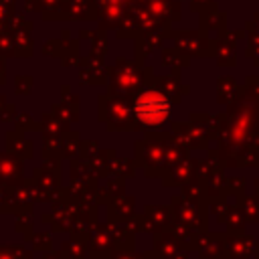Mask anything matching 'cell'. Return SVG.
<instances>
[{
  "label": "cell",
  "mask_w": 259,
  "mask_h": 259,
  "mask_svg": "<svg viewBox=\"0 0 259 259\" xmlns=\"http://www.w3.org/2000/svg\"><path fill=\"white\" fill-rule=\"evenodd\" d=\"M136 113L146 125H158L166 121L170 105L160 93H144L136 103Z\"/></svg>",
  "instance_id": "1"
}]
</instances>
